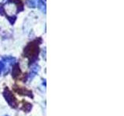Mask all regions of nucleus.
Instances as JSON below:
<instances>
[{
  "mask_svg": "<svg viewBox=\"0 0 124 116\" xmlns=\"http://www.w3.org/2000/svg\"><path fill=\"white\" fill-rule=\"evenodd\" d=\"M2 64H3V71L5 74L9 73L10 67L16 64V58L13 57H4L2 58Z\"/></svg>",
  "mask_w": 124,
  "mask_h": 116,
  "instance_id": "1",
  "label": "nucleus"
},
{
  "mask_svg": "<svg viewBox=\"0 0 124 116\" xmlns=\"http://www.w3.org/2000/svg\"><path fill=\"white\" fill-rule=\"evenodd\" d=\"M5 116H9V115H5Z\"/></svg>",
  "mask_w": 124,
  "mask_h": 116,
  "instance_id": "8",
  "label": "nucleus"
},
{
  "mask_svg": "<svg viewBox=\"0 0 124 116\" xmlns=\"http://www.w3.org/2000/svg\"><path fill=\"white\" fill-rule=\"evenodd\" d=\"M2 0H0V2H2Z\"/></svg>",
  "mask_w": 124,
  "mask_h": 116,
  "instance_id": "7",
  "label": "nucleus"
},
{
  "mask_svg": "<svg viewBox=\"0 0 124 116\" xmlns=\"http://www.w3.org/2000/svg\"><path fill=\"white\" fill-rule=\"evenodd\" d=\"M39 2V0H28L26 2L27 6L31 8H35L37 6V3Z\"/></svg>",
  "mask_w": 124,
  "mask_h": 116,
  "instance_id": "6",
  "label": "nucleus"
},
{
  "mask_svg": "<svg viewBox=\"0 0 124 116\" xmlns=\"http://www.w3.org/2000/svg\"><path fill=\"white\" fill-rule=\"evenodd\" d=\"M3 96H4V98H5L6 101L7 102V103L9 104V106H11L13 108H16L17 107L16 99L13 94H12L11 91H9V90L8 88L5 89V91H3Z\"/></svg>",
  "mask_w": 124,
  "mask_h": 116,
  "instance_id": "2",
  "label": "nucleus"
},
{
  "mask_svg": "<svg viewBox=\"0 0 124 116\" xmlns=\"http://www.w3.org/2000/svg\"><path fill=\"white\" fill-rule=\"evenodd\" d=\"M6 10L8 15H13L16 13V7L15 5H13V3H8L6 5Z\"/></svg>",
  "mask_w": 124,
  "mask_h": 116,
  "instance_id": "3",
  "label": "nucleus"
},
{
  "mask_svg": "<svg viewBox=\"0 0 124 116\" xmlns=\"http://www.w3.org/2000/svg\"><path fill=\"white\" fill-rule=\"evenodd\" d=\"M40 70V66L38 64H34L32 68H31V71L30 73V80H32L33 77L37 74V73L39 72V71Z\"/></svg>",
  "mask_w": 124,
  "mask_h": 116,
  "instance_id": "4",
  "label": "nucleus"
},
{
  "mask_svg": "<svg viewBox=\"0 0 124 116\" xmlns=\"http://www.w3.org/2000/svg\"><path fill=\"white\" fill-rule=\"evenodd\" d=\"M37 6L42 12L46 13V3L43 0H39V2L37 3Z\"/></svg>",
  "mask_w": 124,
  "mask_h": 116,
  "instance_id": "5",
  "label": "nucleus"
}]
</instances>
